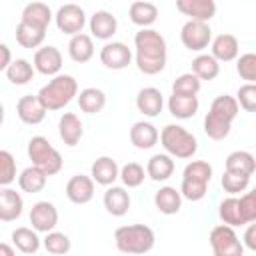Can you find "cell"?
I'll list each match as a JSON object with an SVG mask.
<instances>
[{"label": "cell", "instance_id": "6da1fadb", "mask_svg": "<svg viewBox=\"0 0 256 256\" xmlns=\"http://www.w3.org/2000/svg\"><path fill=\"white\" fill-rule=\"evenodd\" d=\"M136 48V66L142 74L154 76L166 68V40L154 28H140L134 36Z\"/></svg>", "mask_w": 256, "mask_h": 256}, {"label": "cell", "instance_id": "7a4b0ae2", "mask_svg": "<svg viewBox=\"0 0 256 256\" xmlns=\"http://www.w3.org/2000/svg\"><path fill=\"white\" fill-rule=\"evenodd\" d=\"M240 112V104L236 100V96H216L210 104L208 114L204 116V132L210 140H224L230 130H232V122Z\"/></svg>", "mask_w": 256, "mask_h": 256}, {"label": "cell", "instance_id": "3957f363", "mask_svg": "<svg viewBox=\"0 0 256 256\" xmlns=\"http://www.w3.org/2000/svg\"><path fill=\"white\" fill-rule=\"evenodd\" d=\"M114 242H116V248L120 252L140 256V254H146L154 248L156 234L146 224H128V226L116 228Z\"/></svg>", "mask_w": 256, "mask_h": 256}, {"label": "cell", "instance_id": "277c9868", "mask_svg": "<svg viewBox=\"0 0 256 256\" xmlns=\"http://www.w3.org/2000/svg\"><path fill=\"white\" fill-rule=\"evenodd\" d=\"M38 98L42 100L46 110H60L74 98H78V82L70 74H58L40 88Z\"/></svg>", "mask_w": 256, "mask_h": 256}, {"label": "cell", "instance_id": "5b68a950", "mask_svg": "<svg viewBox=\"0 0 256 256\" xmlns=\"http://www.w3.org/2000/svg\"><path fill=\"white\" fill-rule=\"evenodd\" d=\"M210 180H212V166L206 160L188 162L184 172H182V184H180L182 198H186L190 202L202 200L206 196Z\"/></svg>", "mask_w": 256, "mask_h": 256}, {"label": "cell", "instance_id": "8992f818", "mask_svg": "<svg viewBox=\"0 0 256 256\" xmlns=\"http://www.w3.org/2000/svg\"><path fill=\"white\" fill-rule=\"evenodd\" d=\"M160 144L172 158H192L198 150V140L180 124H166L160 132Z\"/></svg>", "mask_w": 256, "mask_h": 256}, {"label": "cell", "instance_id": "52a82bcc", "mask_svg": "<svg viewBox=\"0 0 256 256\" xmlns=\"http://www.w3.org/2000/svg\"><path fill=\"white\" fill-rule=\"evenodd\" d=\"M28 158L32 160V166L44 170L48 176H54L62 170L64 160L60 156V152L48 142V138L44 136H32L28 140Z\"/></svg>", "mask_w": 256, "mask_h": 256}, {"label": "cell", "instance_id": "ba28073f", "mask_svg": "<svg viewBox=\"0 0 256 256\" xmlns=\"http://www.w3.org/2000/svg\"><path fill=\"white\" fill-rule=\"evenodd\" d=\"M210 248L214 256H242L244 254V244L234 232L232 226L228 224H218L210 230L208 236Z\"/></svg>", "mask_w": 256, "mask_h": 256}, {"label": "cell", "instance_id": "9c48e42d", "mask_svg": "<svg viewBox=\"0 0 256 256\" xmlns=\"http://www.w3.org/2000/svg\"><path fill=\"white\" fill-rule=\"evenodd\" d=\"M54 22L62 34H68L72 38L76 34H82V28L86 26V12L78 4H62L54 14Z\"/></svg>", "mask_w": 256, "mask_h": 256}, {"label": "cell", "instance_id": "30bf717a", "mask_svg": "<svg viewBox=\"0 0 256 256\" xmlns=\"http://www.w3.org/2000/svg\"><path fill=\"white\" fill-rule=\"evenodd\" d=\"M180 40L190 52H202L208 44H212V30L206 22L188 20L180 30Z\"/></svg>", "mask_w": 256, "mask_h": 256}, {"label": "cell", "instance_id": "8fae6325", "mask_svg": "<svg viewBox=\"0 0 256 256\" xmlns=\"http://www.w3.org/2000/svg\"><path fill=\"white\" fill-rule=\"evenodd\" d=\"M30 224L36 232H54L56 224H58V210L52 202L48 200H40L30 208Z\"/></svg>", "mask_w": 256, "mask_h": 256}, {"label": "cell", "instance_id": "7c38bea8", "mask_svg": "<svg viewBox=\"0 0 256 256\" xmlns=\"http://www.w3.org/2000/svg\"><path fill=\"white\" fill-rule=\"evenodd\" d=\"M100 62L108 70H124L132 62V50L124 42H106L100 48Z\"/></svg>", "mask_w": 256, "mask_h": 256}, {"label": "cell", "instance_id": "4fadbf2b", "mask_svg": "<svg viewBox=\"0 0 256 256\" xmlns=\"http://www.w3.org/2000/svg\"><path fill=\"white\" fill-rule=\"evenodd\" d=\"M46 106L42 104V100L38 98V94H26L16 102V114L18 118L28 124V126H36L46 118Z\"/></svg>", "mask_w": 256, "mask_h": 256}, {"label": "cell", "instance_id": "5bb4252c", "mask_svg": "<svg viewBox=\"0 0 256 256\" xmlns=\"http://www.w3.org/2000/svg\"><path fill=\"white\" fill-rule=\"evenodd\" d=\"M36 72L44 74V76H58L60 68H62V52L56 46H42L34 52V60H32Z\"/></svg>", "mask_w": 256, "mask_h": 256}, {"label": "cell", "instance_id": "9a60e30c", "mask_svg": "<svg viewBox=\"0 0 256 256\" xmlns=\"http://www.w3.org/2000/svg\"><path fill=\"white\" fill-rule=\"evenodd\" d=\"M176 10L184 16H190V20L196 22H210L216 14V2L214 0H176Z\"/></svg>", "mask_w": 256, "mask_h": 256}, {"label": "cell", "instance_id": "2e32d148", "mask_svg": "<svg viewBox=\"0 0 256 256\" xmlns=\"http://www.w3.org/2000/svg\"><path fill=\"white\" fill-rule=\"evenodd\" d=\"M94 180L86 174H74L66 182V196L74 204H88L94 198Z\"/></svg>", "mask_w": 256, "mask_h": 256}, {"label": "cell", "instance_id": "e0dca14e", "mask_svg": "<svg viewBox=\"0 0 256 256\" xmlns=\"http://www.w3.org/2000/svg\"><path fill=\"white\" fill-rule=\"evenodd\" d=\"M90 176L96 184L100 186H114L116 178H120V168L114 158L110 156H100L92 162L90 166Z\"/></svg>", "mask_w": 256, "mask_h": 256}, {"label": "cell", "instance_id": "ac0fdd59", "mask_svg": "<svg viewBox=\"0 0 256 256\" xmlns=\"http://www.w3.org/2000/svg\"><path fill=\"white\" fill-rule=\"evenodd\" d=\"M88 26H90V32H92L94 38H98V40H110L116 34V30H118V20L108 10H96L90 16Z\"/></svg>", "mask_w": 256, "mask_h": 256}, {"label": "cell", "instance_id": "d6986e66", "mask_svg": "<svg viewBox=\"0 0 256 256\" xmlns=\"http://www.w3.org/2000/svg\"><path fill=\"white\" fill-rule=\"evenodd\" d=\"M22 210H24V200H22L20 192H16L8 186H2L0 188V220L12 222L22 216Z\"/></svg>", "mask_w": 256, "mask_h": 256}, {"label": "cell", "instance_id": "ffe728a7", "mask_svg": "<svg viewBox=\"0 0 256 256\" xmlns=\"http://www.w3.org/2000/svg\"><path fill=\"white\" fill-rule=\"evenodd\" d=\"M162 106H164V96L154 86H146L136 94V108L148 118H156L162 112Z\"/></svg>", "mask_w": 256, "mask_h": 256}, {"label": "cell", "instance_id": "44dd1931", "mask_svg": "<svg viewBox=\"0 0 256 256\" xmlns=\"http://www.w3.org/2000/svg\"><path fill=\"white\" fill-rule=\"evenodd\" d=\"M58 134L66 146H76L84 136V126H82V120L78 118V114L64 112L58 122Z\"/></svg>", "mask_w": 256, "mask_h": 256}, {"label": "cell", "instance_id": "7402d4cb", "mask_svg": "<svg viewBox=\"0 0 256 256\" xmlns=\"http://www.w3.org/2000/svg\"><path fill=\"white\" fill-rule=\"evenodd\" d=\"M238 52H240V44H238V38L234 34L222 32L216 38H212V52L210 54L218 62H232L238 58Z\"/></svg>", "mask_w": 256, "mask_h": 256}, {"label": "cell", "instance_id": "603a6c76", "mask_svg": "<svg viewBox=\"0 0 256 256\" xmlns=\"http://www.w3.org/2000/svg\"><path fill=\"white\" fill-rule=\"evenodd\" d=\"M158 140H160V134H158L154 124L144 122V120L132 124V128H130V142L138 150H148V148L156 146Z\"/></svg>", "mask_w": 256, "mask_h": 256}, {"label": "cell", "instance_id": "cb8c5ba5", "mask_svg": "<svg viewBox=\"0 0 256 256\" xmlns=\"http://www.w3.org/2000/svg\"><path fill=\"white\" fill-rule=\"evenodd\" d=\"M104 208L112 216H124L130 208V194L124 186H108L104 192Z\"/></svg>", "mask_w": 256, "mask_h": 256}, {"label": "cell", "instance_id": "d4e9b609", "mask_svg": "<svg viewBox=\"0 0 256 256\" xmlns=\"http://www.w3.org/2000/svg\"><path fill=\"white\" fill-rule=\"evenodd\" d=\"M50 20H52V10L44 2H30V4H26L24 10H22V16H20V22H26V24L42 28V30H48Z\"/></svg>", "mask_w": 256, "mask_h": 256}, {"label": "cell", "instance_id": "484cf974", "mask_svg": "<svg viewBox=\"0 0 256 256\" xmlns=\"http://www.w3.org/2000/svg\"><path fill=\"white\" fill-rule=\"evenodd\" d=\"M154 206L158 208V212L172 216L178 214L182 208V194L180 190H176L174 186H162L156 194H154Z\"/></svg>", "mask_w": 256, "mask_h": 256}, {"label": "cell", "instance_id": "4316f807", "mask_svg": "<svg viewBox=\"0 0 256 256\" xmlns=\"http://www.w3.org/2000/svg\"><path fill=\"white\" fill-rule=\"evenodd\" d=\"M224 170L226 172H236V174L252 176L254 170H256V156L246 152V150H234V152H230L226 156Z\"/></svg>", "mask_w": 256, "mask_h": 256}, {"label": "cell", "instance_id": "83f0119b", "mask_svg": "<svg viewBox=\"0 0 256 256\" xmlns=\"http://www.w3.org/2000/svg\"><path fill=\"white\" fill-rule=\"evenodd\" d=\"M200 108L198 96H182V94H172L168 98V110L174 118L180 120H188L192 118Z\"/></svg>", "mask_w": 256, "mask_h": 256}, {"label": "cell", "instance_id": "f1b7e54d", "mask_svg": "<svg viewBox=\"0 0 256 256\" xmlns=\"http://www.w3.org/2000/svg\"><path fill=\"white\" fill-rule=\"evenodd\" d=\"M46 182H48V174L36 166H28L20 172L18 176V186L22 192H28V194H38L46 188Z\"/></svg>", "mask_w": 256, "mask_h": 256}, {"label": "cell", "instance_id": "f546056e", "mask_svg": "<svg viewBox=\"0 0 256 256\" xmlns=\"http://www.w3.org/2000/svg\"><path fill=\"white\" fill-rule=\"evenodd\" d=\"M68 56L78 62V64H84L88 60H92L94 56V42H92V36L90 34H76L70 38L68 42Z\"/></svg>", "mask_w": 256, "mask_h": 256}, {"label": "cell", "instance_id": "4dcf8cb0", "mask_svg": "<svg viewBox=\"0 0 256 256\" xmlns=\"http://www.w3.org/2000/svg\"><path fill=\"white\" fill-rule=\"evenodd\" d=\"M128 16H130V20H132L136 26H140V28H150V26L156 22V18H158V6L152 4V2H142V0H138V2H132V4H130Z\"/></svg>", "mask_w": 256, "mask_h": 256}, {"label": "cell", "instance_id": "1f68e13d", "mask_svg": "<svg viewBox=\"0 0 256 256\" xmlns=\"http://www.w3.org/2000/svg\"><path fill=\"white\" fill-rule=\"evenodd\" d=\"M174 160L170 154H154L146 164V174L154 182H164L174 174Z\"/></svg>", "mask_w": 256, "mask_h": 256}, {"label": "cell", "instance_id": "d6a6232c", "mask_svg": "<svg viewBox=\"0 0 256 256\" xmlns=\"http://www.w3.org/2000/svg\"><path fill=\"white\" fill-rule=\"evenodd\" d=\"M76 100H78V106L84 114H98L106 106V94L100 88H94V86L80 90Z\"/></svg>", "mask_w": 256, "mask_h": 256}, {"label": "cell", "instance_id": "836d02e7", "mask_svg": "<svg viewBox=\"0 0 256 256\" xmlns=\"http://www.w3.org/2000/svg\"><path fill=\"white\" fill-rule=\"evenodd\" d=\"M12 242L22 254H36L42 246V240L38 238V232L28 226H20L12 232Z\"/></svg>", "mask_w": 256, "mask_h": 256}, {"label": "cell", "instance_id": "e575fe53", "mask_svg": "<svg viewBox=\"0 0 256 256\" xmlns=\"http://www.w3.org/2000/svg\"><path fill=\"white\" fill-rule=\"evenodd\" d=\"M44 38H46V30L30 26L26 22H18V26H16V42L22 48H42Z\"/></svg>", "mask_w": 256, "mask_h": 256}, {"label": "cell", "instance_id": "d590c367", "mask_svg": "<svg viewBox=\"0 0 256 256\" xmlns=\"http://www.w3.org/2000/svg\"><path fill=\"white\" fill-rule=\"evenodd\" d=\"M192 74L202 80H214L220 74V62L212 54H198L192 60Z\"/></svg>", "mask_w": 256, "mask_h": 256}, {"label": "cell", "instance_id": "8d00e7d4", "mask_svg": "<svg viewBox=\"0 0 256 256\" xmlns=\"http://www.w3.org/2000/svg\"><path fill=\"white\" fill-rule=\"evenodd\" d=\"M34 72H36L34 64H30L26 58H16V60L8 66V70H6L4 74H6V78L10 80V84L24 86V84H28V82L34 78Z\"/></svg>", "mask_w": 256, "mask_h": 256}, {"label": "cell", "instance_id": "74e56055", "mask_svg": "<svg viewBox=\"0 0 256 256\" xmlns=\"http://www.w3.org/2000/svg\"><path fill=\"white\" fill-rule=\"evenodd\" d=\"M218 216H220V220H222L224 224H228V226H232V228L246 224L244 218H242L240 200H238L236 196H228V198H224V200L220 202V206H218Z\"/></svg>", "mask_w": 256, "mask_h": 256}, {"label": "cell", "instance_id": "f35d334b", "mask_svg": "<svg viewBox=\"0 0 256 256\" xmlns=\"http://www.w3.org/2000/svg\"><path fill=\"white\" fill-rule=\"evenodd\" d=\"M42 246H44L46 252L52 254V256H64V254L70 252L72 242H70V238H68L64 232H56V230H54V232H48V234L44 236Z\"/></svg>", "mask_w": 256, "mask_h": 256}, {"label": "cell", "instance_id": "ab89813d", "mask_svg": "<svg viewBox=\"0 0 256 256\" xmlns=\"http://www.w3.org/2000/svg\"><path fill=\"white\" fill-rule=\"evenodd\" d=\"M202 88V82L198 76H194L192 72L180 74L174 82H172V94H182V96H196Z\"/></svg>", "mask_w": 256, "mask_h": 256}, {"label": "cell", "instance_id": "60d3db41", "mask_svg": "<svg viewBox=\"0 0 256 256\" xmlns=\"http://www.w3.org/2000/svg\"><path fill=\"white\" fill-rule=\"evenodd\" d=\"M146 176H148V174H146L144 166L138 164V162H126V164L120 168V180H122V184H124L126 188H138V186L144 182Z\"/></svg>", "mask_w": 256, "mask_h": 256}, {"label": "cell", "instance_id": "b9f144b4", "mask_svg": "<svg viewBox=\"0 0 256 256\" xmlns=\"http://www.w3.org/2000/svg\"><path fill=\"white\" fill-rule=\"evenodd\" d=\"M236 72L244 84H256V52H246L236 60Z\"/></svg>", "mask_w": 256, "mask_h": 256}, {"label": "cell", "instance_id": "7bdbcfd3", "mask_svg": "<svg viewBox=\"0 0 256 256\" xmlns=\"http://www.w3.org/2000/svg\"><path fill=\"white\" fill-rule=\"evenodd\" d=\"M220 184H222L224 192L236 196V194H240V192H246V188H248V184H250V176H246V174H236V172H226V170H224Z\"/></svg>", "mask_w": 256, "mask_h": 256}, {"label": "cell", "instance_id": "ee69618b", "mask_svg": "<svg viewBox=\"0 0 256 256\" xmlns=\"http://www.w3.org/2000/svg\"><path fill=\"white\" fill-rule=\"evenodd\" d=\"M16 180V160L8 150H0V186H10Z\"/></svg>", "mask_w": 256, "mask_h": 256}, {"label": "cell", "instance_id": "f6af8a7d", "mask_svg": "<svg viewBox=\"0 0 256 256\" xmlns=\"http://www.w3.org/2000/svg\"><path fill=\"white\" fill-rule=\"evenodd\" d=\"M236 100L242 110L256 112V84H242L236 92Z\"/></svg>", "mask_w": 256, "mask_h": 256}, {"label": "cell", "instance_id": "bcb514c9", "mask_svg": "<svg viewBox=\"0 0 256 256\" xmlns=\"http://www.w3.org/2000/svg\"><path fill=\"white\" fill-rule=\"evenodd\" d=\"M240 210H242V218L246 224L256 222V192L250 190L246 194H242L240 198Z\"/></svg>", "mask_w": 256, "mask_h": 256}, {"label": "cell", "instance_id": "7dc6e473", "mask_svg": "<svg viewBox=\"0 0 256 256\" xmlns=\"http://www.w3.org/2000/svg\"><path fill=\"white\" fill-rule=\"evenodd\" d=\"M242 244L246 248H250L252 252H256V222L248 224V228L244 232V238H242Z\"/></svg>", "mask_w": 256, "mask_h": 256}, {"label": "cell", "instance_id": "c3c4849f", "mask_svg": "<svg viewBox=\"0 0 256 256\" xmlns=\"http://www.w3.org/2000/svg\"><path fill=\"white\" fill-rule=\"evenodd\" d=\"M14 60L10 58V48L6 44H0V70H8V66L12 64Z\"/></svg>", "mask_w": 256, "mask_h": 256}, {"label": "cell", "instance_id": "681fc988", "mask_svg": "<svg viewBox=\"0 0 256 256\" xmlns=\"http://www.w3.org/2000/svg\"><path fill=\"white\" fill-rule=\"evenodd\" d=\"M0 256H16V252L8 242H2L0 244Z\"/></svg>", "mask_w": 256, "mask_h": 256}, {"label": "cell", "instance_id": "f907efd6", "mask_svg": "<svg viewBox=\"0 0 256 256\" xmlns=\"http://www.w3.org/2000/svg\"><path fill=\"white\" fill-rule=\"evenodd\" d=\"M254 192H256V188H254Z\"/></svg>", "mask_w": 256, "mask_h": 256}]
</instances>
